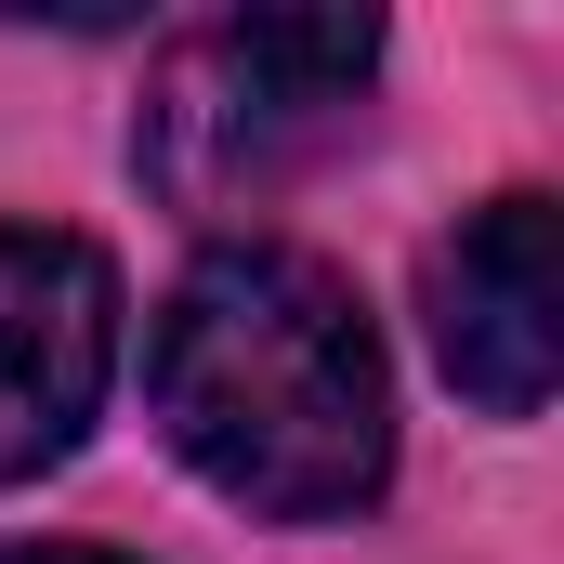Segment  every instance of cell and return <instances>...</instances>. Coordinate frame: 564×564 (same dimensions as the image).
<instances>
[{"mask_svg": "<svg viewBox=\"0 0 564 564\" xmlns=\"http://www.w3.org/2000/svg\"><path fill=\"white\" fill-rule=\"evenodd\" d=\"M381 66V26L368 13H210L171 40L158 93L132 119V171L171 210H237L289 184L315 144L355 119Z\"/></svg>", "mask_w": 564, "mask_h": 564, "instance_id": "obj_2", "label": "cell"}, {"mask_svg": "<svg viewBox=\"0 0 564 564\" xmlns=\"http://www.w3.org/2000/svg\"><path fill=\"white\" fill-rule=\"evenodd\" d=\"M0 564H132V552H79V539H40V552H0Z\"/></svg>", "mask_w": 564, "mask_h": 564, "instance_id": "obj_5", "label": "cell"}, {"mask_svg": "<svg viewBox=\"0 0 564 564\" xmlns=\"http://www.w3.org/2000/svg\"><path fill=\"white\" fill-rule=\"evenodd\" d=\"M433 368L486 408V421H539L564 381V210L539 184L459 210V237H433L421 263Z\"/></svg>", "mask_w": 564, "mask_h": 564, "instance_id": "obj_3", "label": "cell"}, {"mask_svg": "<svg viewBox=\"0 0 564 564\" xmlns=\"http://www.w3.org/2000/svg\"><path fill=\"white\" fill-rule=\"evenodd\" d=\"M158 433L197 486H224L263 525H341L394 473V368L368 302L289 237H224L158 302L144 341Z\"/></svg>", "mask_w": 564, "mask_h": 564, "instance_id": "obj_1", "label": "cell"}, {"mask_svg": "<svg viewBox=\"0 0 564 564\" xmlns=\"http://www.w3.org/2000/svg\"><path fill=\"white\" fill-rule=\"evenodd\" d=\"M119 381V263L66 224H0V486L79 459Z\"/></svg>", "mask_w": 564, "mask_h": 564, "instance_id": "obj_4", "label": "cell"}]
</instances>
